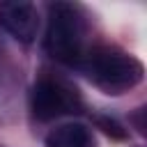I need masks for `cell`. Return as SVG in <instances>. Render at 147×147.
<instances>
[{
	"label": "cell",
	"mask_w": 147,
	"mask_h": 147,
	"mask_svg": "<svg viewBox=\"0 0 147 147\" xmlns=\"http://www.w3.org/2000/svg\"><path fill=\"white\" fill-rule=\"evenodd\" d=\"M46 147H94V138L85 124L67 122L46 136Z\"/></svg>",
	"instance_id": "5"
},
{
	"label": "cell",
	"mask_w": 147,
	"mask_h": 147,
	"mask_svg": "<svg viewBox=\"0 0 147 147\" xmlns=\"http://www.w3.org/2000/svg\"><path fill=\"white\" fill-rule=\"evenodd\" d=\"M0 25L14 39L30 44L39 32V11L32 2H25V0L0 2Z\"/></svg>",
	"instance_id": "4"
},
{
	"label": "cell",
	"mask_w": 147,
	"mask_h": 147,
	"mask_svg": "<svg viewBox=\"0 0 147 147\" xmlns=\"http://www.w3.org/2000/svg\"><path fill=\"white\" fill-rule=\"evenodd\" d=\"M44 46L51 57H55L64 64L80 62L83 30H80V21L71 5L55 2L48 7V28H46Z\"/></svg>",
	"instance_id": "1"
},
{
	"label": "cell",
	"mask_w": 147,
	"mask_h": 147,
	"mask_svg": "<svg viewBox=\"0 0 147 147\" xmlns=\"http://www.w3.org/2000/svg\"><path fill=\"white\" fill-rule=\"evenodd\" d=\"M30 106H32V113L37 119L48 122V119H55V117L74 110V94H71V90L62 87L60 83H55L51 78H41L32 87Z\"/></svg>",
	"instance_id": "3"
},
{
	"label": "cell",
	"mask_w": 147,
	"mask_h": 147,
	"mask_svg": "<svg viewBox=\"0 0 147 147\" xmlns=\"http://www.w3.org/2000/svg\"><path fill=\"white\" fill-rule=\"evenodd\" d=\"M87 71L92 80L110 94H119L136 87L145 76V67L140 60L110 48H101L94 55H90Z\"/></svg>",
	"instance_id": "2"
}]
</instances>
